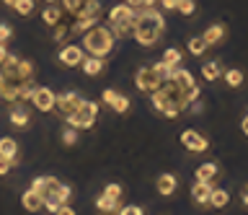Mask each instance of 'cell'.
<instances>
[{
  "label": "cell",
  "instance_id": "1",
  "mask_svg": "<svg viewBox=\"0 0 248 215\" xmlns=\"http://www.w3.org/2000/svg\"><path fill=\"white\" fill-rule=\"evenodd\" d=\"M163 32H166V18H163L160 11H155V8L135 11V18H132V36H135L137 44L153 47V44H158Z\"/></svg>",
  "mask_w": 248,
  "mask_h": 215
},
{
  "label": "cell",
  "instance_id": "2",
  "mask_svg": "<svg viewBox=\"0 0 248 215\" xmlns=\"http://www.w3.org/2000/svg\"><path fill=\"white\" fill-rule=\"evenodd\" d=\"M31 189H36L44 197V210L49 213H54L60 205H65L70 199V187L62 184L60 179H54V176H36L31 182Z\"/></svg>",
  "mask_w": 248,
  "mask_h": 215
},
{
  "label": "cell",
  "instance_id": "3",
  "mask_svg": "<svg viewBox=\"0 0 248 215\" xmlns=\"http://www.w3.org/2000/svg\"><path fill=\"white\" fill-rule=\"evenodd\" d=\"M114 44H116V36H114L111 29H108V24L106 26L93 24L88 32L83 34V50L93 57H104L106 60L108 55H111Z\"/></svg>",
  "mask_w": 248,
  "mask_h": 215
},
{
  "label": "cell",
  "instance_id": "4",
  "mask_svg": "<svg viewBox=\"0 0 248 215\" xmlns=\"http://www.w3.org/2000/svg\"><path fill=\"white\" fill-rule=\"evenodd\" d=\"M96 117H98V104L96 101H83L75 106V112L73 114H67V125H73L75 130H88L96 125Z\"/></svg>",
  "mask_w": 248,
  "mask_h": 215
},
{
  "label": "cell",
  "instance_id": "5",
  "mask_svg": "<svg viewBox=\"0 0 248 215\" xmlns=\"http://www.w3.org/2000/svg\"><path fill=\"white\" fill-rule=\"evenodd\" d=\"M163 83H166V78L155 70V65H147V67H140L137 75H135V86L140 91H147V94H153V91H158Z\"/></svg>",
  "mask_w": 248,
  "mask_h": 215
},
{
  "label": "cell",
  "instance_id": "6",
  "mask_svg": "<svg viewBox=\"0 0 248 215\" xmlns=\"http://www.w3.org/2000/svg\"><path fill=\"white\" fill-rule=\"evenodd\" d=\"M83 57H85V50L80 47V44H62V50L57 52V60H60V65H65V67H78L83 63Z\"/></svg>",
  "mask_w": 248,
  "mask_h": 215
},
{
  "label": "cell",
  "instance_id": "7",
  "mask_svg": "<svg viewBox=\"0 0 248 215\" xmlns=\"http://www.w3.org/2000/svg\"><path fill=\"white\" fill-rule=\"evenodd\" d=\"M54 99H57V94H54L49 86H36L29 101L34 104L39 112H54Z\"/></svg>",
  "mask_w": 248,
  "mask_h": 215
},
{
  "label": "cell",
  "instance_id": "8",
  "mask_svg": "<svg viewBox=\"0 0 248 215\" xmlns=\"http://www.w3.org/2000/svg\"><path fill=\"white\" fill-rule=\"evenodd\" d=\"M83 101L80 94H75V91H65V94H57V99H54V109H57L62 117H67V114L75 112V106Z\"/></svg>",
  "mask_w": 248,
  "mask_h": 215
},
{
  "label": "cell",
  "instance_id": "9",
  "mask_svg": "<svg viewBox=\"0 0 248 215\" xmlns=\"http://www.w3.org/2000/svg\"><path fill=\"white\" fill-rule=\"evenodd\" d=\"M101 101L106 106H111L116 114H127V109H129V99L124 94H119V91H114V88H106L104 94H101Z\"/></svg>",
  "mask_w": 248,
  "mask_h": 215
},
{
  "label": "cell",
  "instance_id": "10",
  "mask_svg": "<svg viewBox=\"0 0 248 215\" xmlns=\"http://www.w3.org/2000/svg\"><path fill=\"white\" fill-rule=\"evenodd\" d=\"M181 145H184V148H189V150H194V153H202V150L209 148L207 137L199 135V132H194V130H184V132H181Z\"/></svg>",
  "mask_w": 248,
  "mask_h": 215
},
{
  "label": "cell",
  "instance_id": "11",
  "mask_svg": "<svg viewBox=\"0 0 248 215\" xmlns=\"http://www.w3.org/2000/svg\"><path fill=\"white\" fill-rule=\"evenodd\" d=\"M8 119H11V125L13 127H18V130H23L31 122V114H29V109L23 106V101H16L13 106H11V114H8Z\"/></svg>",
  "mask_w": 248,
  "mask_h": 215
},
{
  "label": "cell",
  "instance_id": "12",
  "mask_svg": "<svg viewBox=\"0 0 248 215\" xmlns=\"http://www.w3.org/2000/svg\"><path fill=\"white\" fill-rule=\"evenodd\" d=\"M21 205H23V210H29V213H39V210H44V197L39 195L36 189L29 187L21 197Z\"/></svg>",
  "mask_w": 248,
  "mask_h": 215
},
{
  "label": "cell",
  "instance_id": "13",
  "mask_svg": "<svg viewBox=\"0 0 248 215\" xmlns=\"http://www.w3.org/2000/svg\"><path fill=\"white\" fill-rule=\"evenodd\" d=\"M101 13H104V8H101V0H85L83 8L78 11L75 18H88V21H93V24H98Z\"/></svg>",
  "mask_w": 248,
  "mask_h": 215
},
{
  "label": "cell",
  "instance_id": "14",
  "mask_svg": "<svg viewBox=\"0 0 248 215\" xmlns=\"http://www.w3.org/2000/svg\"><path fill=\"white\" fill-rule=\"evenodd\" d=\"M135 18V8H129L127 3H119L108 11V24H124V21Z\"/></svg>",
  "mask_w": 248,
  "mask_h": 215
},
{
  "label": "cell",
  "instance_id": "15",
  "mask_svg": "<svg viewBox=\"0 0 248 215\" xmlns=\"http://www.w3.org/2000/svg\"><path fill=\"white\" fill-rule=\"evenodd\" d=\"M80 67H83L85 75H91V78H93V75H101V73H104L106 60H104V57H93V55H88V57H83Z\"/></svg>",
  "mask_w": 248,
  "mask_h": 215
},
{
  "label": "cell",
  "instance_id": "16",
  "mask_svg": "<svg viewBox=\"0 0 248 215\" xmlns=\"http://www.w3.org/2000/svg\"><path fill=\"white\" fill-rule=\"evenodd\" d=\"M209 195H212V184L209 182H197L191 187V197L197 205H209Z\"/></svg>",
  "mask_w": 248,
  "mask_h": 215
},
{
  "label": "cell",
  "instance_id": "17",
  "mask_svg": "<svg viewBox=\"0 0 248 215\" xmlns=\"http://www.w3.org/2000/svg\"><path fill=\"white\" fill-rule=\"evenodd\" d=\"M176 184H178V182H176L173 174H160L158 182H155V189H158L163 197H170V195L176 192Z\"/></svg>",
  "mask_w": 248,
  "mask_h": 215
},
{
  "label": "cell",
  "instance_id": "18",
  "mask_svg": "<svg viewBox=\"0 0 248 215\" xmlns=\"http://www.w3.org/2000/svg\"><path fill=\"white\" fill-rule=\"evenodd\" d=\"M0 156L11 158L13 164H18V143L13 137H0Z\"/></svg>",
  "mask_w": 248,
  "mask_h": 215
},
{
  "label": "cell",
  "instance_id": "19",
  "mask_svg": "<svg viewBox=\"0 0 248 215\" xmlns=\"http://www.w3.org/2000/svg\"><path fill=\"white\" fill-rule=\"evenodd\" d=\"M170 81H173L178 88H191V86H197L194 75H191L189 70H184V67H173V75H170Z\"/></svg>",
  "mask_w": 248,
  "mask_h": 215
},
{
  "label": "cell",
  "instance_id": "20",
  "mask_svg": "<svg viewBox=\"0 0 248 215\" xmlns=\"http://www.w3.org/2000/svg\"><path fill=\"white\" fill-rule=\"evenodd\" d=\"M225 34H228V29H225L222 24H212L202 36H204V42L209 44V47H212V44H220V42L225 39Z\"/></svg>",
  "mask_w": 248,
  "mask_h": 215
},
{
  "label": "cell",
  "instance_id": "21",
  "mask_svg": "<svg viewBox=\"0 0 248 215\" xmlns=\"http://www.w3.org/2000/svg\"><path fill=\"white\" fill-rule=\"evenodd\" d=\"M60 18H62V5H46V8L42 11V24L44 26L60 24Z\"/></svg>",
  "mask_w": 248,
  "mask_h": 215
},
{
  "label": "cell",
  "instance_id": "22",
  "mask_svg": "<svg viewBox=\"0 0 248 215\" xmlns=\"http://www.w3.org/2000/svg\"><path fill=\"white\" fill-rule=\"evenodd\" d=\"M230 202V195H228V189H217L212 187V195H209V207H215V210H222L225 205Z\"/></svg>",
  "mask_w": 248,
  "mask_h": 215
},
{
  "label": "cell",
  "instance_id": "23",
  "mask_svg": "<svg viewBox=\"0 0 248 215\" xmlns=\"http://www.w3.org/2000/svg\"><path fill=\"white\" fill-rule=\"evenodd\" d=\"M217 176V164H212V161H207V164H202L197 168V182H209L212 184Z\"/></svg>",
  "mask_w": 248,
  "mask_h": 215
},
{
  "label": "cell",
  "instance_id": "24",
  "mask_svg": "<svg viewBox=\"0 0 248 215\" xmlns=\"http://www.w3.org/2000/svg\"><path fill=\"white\" fill-rule=\"evenodd\" d=\"M220 75H222V67H220V63H204V65H202V78H204V81L212 83V81L220 78Z\"/></svg>",
  "mask_w": 248,
  "mask_h": 215
},
{
  "label": "cell",
  "instance_id": "25",
  "mask_svg": "<svg viewBox=\"0 0 248 215\" xmlns=\"http://www.w3.org/2000/svg\"><path fill=\"white\" fill-rule=\"evenodd\" d=\"M101 195H104L106 199H111V202H122V195H124V187L122 184H106L104 187V192H101Z\"/></svg>",
  "mask_w": 248,
  "mask_h": 215
},
{
  "label": "cell",
  "instance_id": "26",
  "mask_svg": "<svg viewBox=\"0 0 248 215\" xmlns=\"http://www.w3.org/2000/svg\"><path fill=\"white\" fill-rule=\"evenodd\" d=\"M52 29H54L52 39L57 42V44H67L70 39H73V34H70V26H65V24H54Z\"/></svg>",
  "mask_w": 248,
  "mask_h": 215
},
{
  "label": "cell",
  "instance_id": "27",
  "mask_svg": "<svg viewBox=\"0 0 248 215\" xmlns=\"http://www.w3.org/2000/svg\"><path fill=\"white\" fill-rule=\"evenodd\" d=\"M34 88H36V81H34V78L23 81L21 86H18V101H23V104H26L29 99H31V94H34Z\"/></svg>",
  "mask_w": 248,
  "mask_h": 215
},
{
  "label": "cell",
  "instance_id": "28",
  "mask_svg": "<svg viewBox=\"0 0 248 215\" xmlns=\"http://www.w3.org/2000/svg\"><path fill=\"white\" fill-rule=\"evenodd\" d=\"M108 29L114 32L116 39H127V36H132V21H124V24H108Z\"/></svg>",
  "mask_w": 248,
  "mask_h": 215
},
{
  "label": "cell",
  "instance_id": "29",
  "mask_svg": "<svg viewBox=\"0 0 248 215\" xmlns=\"http://www.w3.org/2000/svg\"><path fill=\"white\" fill-rule=\"evenodd\" d=\"M243 70H235V67H232V70H225V83H228L230 88H238V86H243Z\"/></svg>",
  "mask_w": 248,
  "mask_h": 215
},
{
  "label": "cell",
  "instance_id": "30",
  "mask_svg": "<svg viewBox=\"0 0 248 215\" xmlns=\"http://www.w3.org/2000/svg\"><path fill=\"white\" fill-rule=\"evenodd\" d=\"M207 47H209V44L204 42V36H194V39H189V52H191V55H197V57L204 55Z\"/></svg>",
  "mask_w": 248,
  "mask_h": 215
},
{
  "label": "cell",
  "instance_id": "31",
  "mask_svg": "<svg viewBox=\"0 0 248 215\" xmlns=\"http://www.w3.org/2000/svg\"><path fill=\"white\" fill-rule=\"evenodd\" d=\"M181 60H184V55H181V50H176V47H168L166 52H163V63H168V65H181Z\"/></svg>",
  "mask_w": 248,
  "mask_h": 215
},
{
  "label": "cell",
  "instance_id": "32",
  "mask_svg": "<svg viewBox=\"0 0 248 215\" xmlns=\"http://www.w3.org/2000/svg\"><path fill=\"white\" fill-rule=\"evenodd\" d=\"M78 132H80V130H75L73 125H67L65 130H62V145H75L78 143Z\"/></svg>",
  "mask_w": 248,
  "mask_h": 215
},
{
  "label": "cell",
  "instance_id": "33",
  "mask_svg": "<svg viewBox=\"0 0 248 215\" xmlns=\"http://www.w3.org/2000/svg\"><path fill=\"white\" fill-rule=\"evenodd\" d=\"M16 13H21V16H31L34 13V0H16Z\"/></svg>",
  "mask_w": 248,
  "mask_h": 215
},
{
  "label": "cell",
  "instance_id": "34",
  "mask_svg": "<svg viewBox=\"0 0 248 215\" xmlns=\"http://www.w3.org/2000/svg\"><path fill=\"white\" fill-rule=\"evenodd\" d=\"M85 0H62V11L65 13H73V16H78V11L83 8Z\"/></svg>",
  "mask_w": 248,
  "mask_h": 215
},
{
  "label": "cell",
  "instance_id": "35",
  "mask_svg": "<svg viewBox=\"0 0 248 215\" xmlns=\"http://www.w3.org/2000/svg\"><path fill=\"white\" fill-rule=\"evenodd\" d=\"M176 11L181 13V16H191V13L197 11V5H194V0H178Z\"/></svg>",
  "mask_w": 248,
  "mask_h": 215
},
{
  "label": "cell",
  "instance_id": "36",
  "mask_svg": "<svg viewBox=\"0 0 248 215\" xmlns=\"http://www.w3.org/2000/svg\"><path fill=\"white\" fill-rule=\"evenodd\" d=\"M145 210L140 205H122L119 207V215H142Z\"/></svg>",
  "mask_w": 248,
  "mask_h": 215
},
{
  "label": "cell",
  "instance_id": "37",
  "mask_svg": "<svg viewBox=\"0 0 248 215\" xmlns=\"http://www.w3.org/2000/svg\"><path fill=\"white\" fill-rule=\"evenodd\" d=\"M13 166H16V164H13L11 158H3V156H0V176L11 174V168H13Z\"/></svg>",
  "mask_w": 248,
  "mask_h": 215
},
{
  "label": "cell",
  "instance_id": "38",
  "mask_svg": "<svg viewBox=\"0 0 248 215\" xmlns=\"http://www.w3.org/2000/svg\"><path fill=\"white\" fill-rule=\"evenodd\" d=\"M11 36H13V29H11V26H8L5 21H3V24H0V42H8Z\"/></svg>",
  "mask_w": 248,
  "mask_h": 215
},
{
  "label": "cell",
  "instance_id": "39",
  "mask_svg": "<svg viewBox=\"0 0 248 215\" xmlns=\"http://www.w3.org/2000/svg\"><path fill=\"white\" fill-rule=\"evenodd\" d=\"M158 3L163 5L166 11H176V5H178V0H158Z\"/></svg>",
  "mask_w": 248,
  "mask_h": 215
},
{
  "label": "cell",
  "instance_id": "40",
  "mask_svg": "<svg viewBox=\"0 0 248 215\" xmlns=\"http://www.w3.org/2000/svg\"><path fill=\"white\" fill-rule=\"evenodd\" d=\"M124 3H127L129 8H135V11H140V8H145V0H124Z\"/></svg>",
  "mask_w": 248,
  "mask_h": 215
},
{
  "label": "cell",
  "instance_id": "41",
  "mask_svg": "<svg viewBox=\"0 0 248 215\" xmlns=\"http://www.w3.org/2000/svg\"><path fill=\"white\" fill-rule=\"evenodd\" d=\"M240 199H243V205H248V184L243 187V192H240Z\"/></svg>",
  "mask_w": 248,
  "mask_h": 215
},
{
  "label": "cell",
  "instance_id": "42",
  "mask_svg": "<svg viewBox=\"0 0 248 215\" xmlns=\"http://www.w3.org/2000/svg\"><path fill=\"white\" fill-rule=\"evenodd\" d=\"M8 55V50H5V42H0V60H3Z\"/></svg>",
  "mask_w": 248,
  "mask_h": 215
},
{
  "label": "cell",
  "instance_id": "43",
  "mask_svg": "<svg viewBox=\"0 0 248 215\" xmlns=\"http://www.w3.org/2000/svg\"><path fill=\"white\" fill-rule=\"evenodd\" d=\"M240 127H243V132L248 135V114H246V117H243V125H240Z\"/></svg>",
  "mask_w": 248,
  "mask_h": 215
},
{
  "label": "cell",
  "instance_id": "44",
  "mask_svg": "<svg viewBox=\"0 0 248 215\" xmlns=\"http://www.w3.org/2000/svg\"><path fill=\"white\" fill-rule=\"evenodd\" d=\"M3 5H11V8H13V5H16V0H3Z\"/></svg>",
  "mask_w": 248,
  "mask_h": 215
},
{
  "label": "cell",
  "instance_id": "45",
  "mask_svg": "<svg viewBox=\"0 0 248 215\" xmlns=\"http://www.w3.org/2000/svg\"><path fill=\"white\" fill-rule=\"evenodd\" d=\"M46 3H54V0H46Z\"/></svg>",
  "mask_w": 248,
  "mask_h": 215
}]
</instances>
